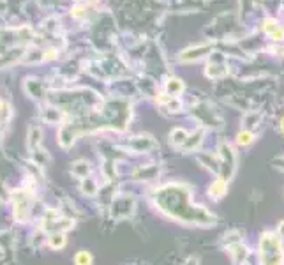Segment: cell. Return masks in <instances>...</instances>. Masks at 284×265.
I'll return each mask as SVG.
<instances>
[{
  "label": "cell",
  "instance_id": "6da1fadb",
  "mask_svg": "<svg viewBox=\"0 0 284 265\" xmlns=\"http://www.w3.org/2000/svg\"><path fill=\"white\" fill-rule=\"evenodd\" d=\"M154 205L159 209L171 221H177L180 225H192L210 228L215 226L217 216L208 211L205 205L194 203L192 189L187 184L170 182V184L155 187L152 194Z\"/></svg>",
  "mask_w": 284,
  "mask_h": 265
},
{
  "label": "cell",
  "instance_id": "7a4b0ae2",
  "mask_svg": "<svg viewBox=\"0 0 284 265\" xmlns=\"http://www.w3.org/2000/svg\"><path fill=\"white\" fill-rule=\"evenodd\" d=\"M258 265H284V240L277 232L267 230L258 238Z\"/></svg>",
  "mask_w": 284,
  "mask_h": 265
},
{
  "label": "cell",
  "instance_id": "3957f363",
  "mask_svg": "<svg viewBox=\"0 0 284 265\" xmlns=\"http://www.w3.org/2000/svg\"><path fill=\"white\" fill-rule=\"evenodd\" d=\"M217 156H219V164H221L219 177H223V179H226V181L230 182L233 177H235L236 168H238V156H236L232 143H228V141H221V143H219Z\"/></svg>",
  "mask_w": 284,
  "mask_h": 265
},
{
  "label": "cell",
  "instance_id": "277c9868",
  "mask_svg": "<svg viewBox=\"0 0 284 265\" xmlns=\"http://www.w3.org/2000/svg\"><path fill=\"white\" fill-rule=\"evenodd\" d=\"M32 211V193L25 187L13 191V212L18 223H25Z\"/></svg>",
  "mask_w": 284,
  "mask_h": 265
},
{
  "label": "cell",
  "instance_id": "5b68a950",
  "mask_svg": "<svg viewBox=\"0 0 284 265\" xmlns=\"http://www.w3.org/2000/svg\"><path fill=\"white\" fill-rule=\"evenodd\" d=\"M136 211V200L132 198L131 194H118L113 196L111 200V205H109V212H111V217L115 221H124L127 217H131Z\"/></svg>",
  "mask_w": 284,
  "mask_h": 265
},
{
  "label": "cell",
  "instance_id": "8992f818",
  "mask_svg": "<svg viewBox=\"0 0 284 265\" xmlns=\"http://www.w3.org/2000/svg\"><path fill=\"white\" fill-rule=\"evenodd\" d=\"M127 149H131L136 154H149L152 150L159 149V143L152 136H149V134H143V136L131 138V140L127 141Z\"/></svg>",
  "mask_w": 284,
  "mask_h": 265
},
{
  "label": "cell",
  "instance_id": "52a82bcc",
  "mask_svg": "<svg viewBox=\"0 0 284 265\" xmlns=\"http://www.w3.org/2000/svg\"><path fill=\"white\" fill-rule=\"evenodd\" d=\"M228 189H230V182H228L226 179H223V177L217 175L214 181L208 184V187H207V194H208L210 200L219 202V200H223L228 194Z\"/></svg>",
  "mask_w": 284,
  "mask_h": 265
},
{
  "label": "cell",
  "instance_id": "ba28073f",
  "mask_svg": "<svg viewBox=\"0 0 284 265\" xmlns=\"http://www.w3.org/2000/svg\"><path fill=\"white\" fill-rule=\"evenodd\" d=\"M132 179L138 182H154L159 177L157 164H140L132 170Z\"/></svg>",
  "mask_w": 284,
  "mask_h": 265
},
{
  "label": "cell",
  "instance_id": "9c48e42d",
  "mask_svg": "<svg viewBox=\"0 0 284 265\" xmlns=\"http://www.w3.org/2000/svg\"><path fill=\"white\" fill-rule=\"evenodd\" d=\"M226 251H228V255H230V258H232L233 265L245 264L247 256L251 255L249 247L245 246L244 242H235V244H232V246H226Z\"/></svg>",
  "mask_w": 284,
  "mask_h": 265
},
{
  "label": "cell",
  "instance_id": "30bf717a",
  "mask_svg": "<svg viewBox=\"0 0 284 265\" xmlns=\"http://www.w3.org/2000/svg\"><path fill=\"white\" fill-rule=\"evenodd\" d=\"M212 50V44L210 43H203L200 46H191V48L184 50V52L180 53V60L182 62H194L198 58L205 57L207 53H210Z\"/></svg>",
  "mask_w": 284,
  "mask_h": 265
},
{
  "label": "cell",
  "instance_id": "8fae6325",
  "mask_svg": "<svg viewBox=\"0 0 284 265\" xmlns=\"http://www.w3.org/2000/svg\"><path fill=\"white\" fill-rule=\"evenodd\" d=\"M203 140H205V129L203 128L194 129L192 132H189L187 141H185L184 147L180 150H182V152H196L201 143H203Z\"/></svg>",
  "mask_w": 284,
  "mask_h": 265
},
{
  "label": "cell",
  "instance_id": "7c38bea8",
  "mask_svg": "<svg viewBox=\"0 0 284 265\" xmlns=\"http://www.w3.org/2000/svg\"><path fill=\"white\" fill-rule=\"evenodd\" d=\"M41 143H43V128L37 126V124H34V126L28 128V134H26V147H28V150L34 154V152H37Z\"/></svg>",
  "mask_w": 284,
  "mask_h": 265
},
{
  "label": "cell",
  "instance_id": "4fadbf2b",
  "mask_svg": "<svg viewBox=\"0 0 284 265\" xmlns=\"http://www.w3.org/2000/svg\"><path fill=\"white\" fill-rule=\"evenodd\" d=\"M198 163L205 168V170H208V172H214L215 175H219V172H221L217 152H215V154H212V152H201V154L198 156Z\"/></svg>",
  "mask_w": 284,
  "mask_h": 265
},
{
  "label": "cell",
  "instance_id": "5bb4252c",
  "mask_svg": "<svg viewBox=\"0 0 284 265\" xmlns=\"http://www.w3.org/2000/svg\"><path fill=\"white\" fill-rule=\"evenodd\" d=\"M23 87H25V92L28 94L32 99H37V101H41V99H44V97H46L44 85H43V81H39V80L26 78L25 80V85H23Z\"/></svg>",
  "mask_w": 284,
  "mask_h": 265
},
{
  "label": "cell",
  "instance_id": "9a60e30c",
  "mask_svg": "<svg viewBox=\"0 0 284 265\" xmlns=\"http://www.w3.org/2000/svg\"><path fill=\"white\" fill-rule=\"evenodd\" d=\"M71 173H73L76 179L83 181V179L90 177V173H92V164L88 163L87 159H78V161H75V163L71 164Z\"/></svg>",
  "mask_w": 284,
  "mask_h": 265
},
{
  "label": "cell",
  "instance_id": "2e32d148",
  "mask_svg": "<svg viewBox=\"0 0 284 265\" xmlns=\"http://www.w3.org/2000/svg\"><path fill=\"white\" fill-rule=\"evenodd\" d=\"M189 138V131L184 128H173L170 132V143L175 149H182L184 147V143L187 141Z\"/></svg>",
  "mask_w": 284,
  "mask_h": 265
},
{
  "label": "cell",
  "instance_id": "e0dca14e",
  "mask_svg": "<svg viewBox=\"0 0 284 265\" xmlns=\"http://www.w3.org/2000/svg\"><path fill=\"white\" fill-rule=\"evenodd\" d=\"M46 246L53 251H62L64 247L67 246V237L66 234H60V232H55V234H48V240H46Z\"/></svg>",
  "mask_w": 284,
  "mask_h": 265
},
{
  "label": "cell",
  "instance_id": "ac0fdd59",
  "mask_svg": "<svg viewBox=\"0 0 284 265\" xmlns=\"http://www.w3.org/2000/svg\"><path fill=\"white\" fill-rule=\"evenodd\" d=\"M79 191L85 194V196H97V193H99V184H97V181L94 179V177H87V179H83V181H79Z\"/></svg>",
  "mask_w": 284,
  "mask_h": 265
},
{
  "label": "cell",
  "instance_id": "d6986e66",
  "mask_svg": "<svg viewBox=\"0 0 284 265\" xmlns=\"http://www.w3.org/2000/svg\"><path fill=\"white\" fill-rule=\"evenodd\" d=\"M265 32L270 35L272 39L276 41L284 39V26H281L276 20H267V22H265Z\"/></svg>",
  "mask_w": 284,
  "mask_h": 265
},
{
  "label": "cell",
  "instance_id": "ffe728a7",
  "mask_svg": "<svg viewBox=\"0 0 284 265\" xmlns=\"http://www.w3.org/2000/svg\"><path fill=\"white\" fill-rule=\"evenodd\" d=\"M254 141H256V134H254L251 129H242V131H238V134H236V145L242 147V149L251 147Z\"/></svg>",
  "mask_w": 284,
  "mask_h": 265
},
{
  "label": "cell",
  "instance_id": "44dd1931",
  "mask_svg": "<svg viewBox=\"0 0 284 265\" xmlns=\"http://www.w3.org/2000/svg\"><path fill=\"white\" fill-rule=\"evenodd\" d=\"M62 111L58 110V108H55V106H52V108H46V110L43 111V120L46 124H52V126H57V124H60L62 126Z\"/></svg>",
  "mask_w": 284,
  "mask_h": 265
},
{
  "label": "cell",
  "instance_id": "7402d4cb",
  "mask_svg": "<svg viewBox=\"0 0 284 265\" xmlns=\"http://www.w3.org/2000/svg\"><path fill=\"white\" fill-rule=\"evenodd\" d=\"M166 92L168 96H173V97H179L180 94L184 92V83L182 80L179 78H170L166 81Z\"/></svg>",
  "mask_w": 284,
  "mask_h": 265
},
{
  "label": "cell",
  "instance_id": "603a6c76",
  "mask_svg": "<svg viewBox=\"0 0 284 265\" xmlns=\"http://www.w3.org/2000/svg\"><path fill=\"white\" fill-rule=\"evenodd\" d=\"M73 262H75V265H94V256L87 249H79L73 256Z\"/></svg>",
  "mask_w": 284,
  "mask_h": 265
},
{
  "label": "cell",
  "instance_id": "cb8c5ba5",
  "mask_svg": "<svg viewBox=\"0 0 284 265\" xmlns=\"http://www.w3.org/2000/svg\"><path fill=\"white\" fill-rule=\"evenodd\" d=\"M226 73H228L226 67H224V66H217V64L207 67V75H208L210 78H221V76H224Z\"/></svg>",
  "mask_w": 284,
  "mask_h": 265
},
{
  "label": "cell",
  "instance_id": "d4e9b609",
  "mask_svg": "<svg viewBox=\"0 0 284 265\" xmlns=\"http://www.w3.org/2000/svg\"><path fill=\"white\" fill-rule=\"evenodd\" d=\"M184 265H200V258L198 256H189V258H185V262H184Z\"/></svg>",
  "mask_w": 284,
  "mask_h": 265
},
{
  "label": "cell",
  "instance_id": "484cf974",
  "mask_svg": "<svg viewBox=\"0 0 284 265\" xmlns=\"http://www.w3.org/2000/svg\"><path fill=\"white\" fill-rule=\"evenodd\" d=\"M281 129H283V131H284V119L281 120Z\"/></svg>",
  "mask_w": 284,
  "mask_h": 265
}]
</instances>
